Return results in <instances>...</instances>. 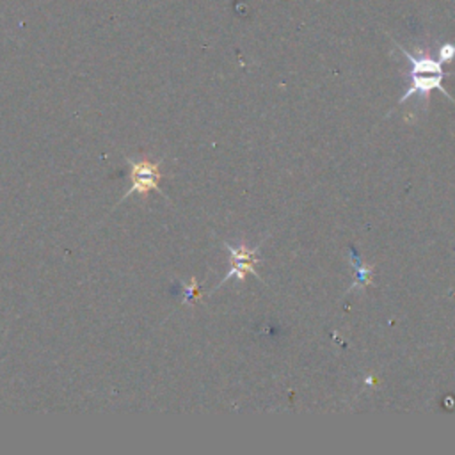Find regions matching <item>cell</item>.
<instances>
[{"label":"cell","instance_id":"obj_3","mask_svg":"<svg viewBox=\"0 0 455 455\" xmlns=\"http://www.w3.org/2000/svg\"><path fill=\"white\" fill-rule=\"evenodd\" d=\"M443 76H446V73H411V87L407 89V92L400 98V103L407 101L412 94H419V96H427L432 89H439L441 92H444L448 98L450 94L443 89L441 80ZM451 100V98H450Z\"/></svg>","mask_w":455,"mask_h":455},{"label":"cell","instance_id":"obj_1","mask_svg":"<svg viewBox=\"0 0 455 455\" xmlns=\"http://www.w3.org/2000/svg\"><path fill=\"white\" fill-rule=\"evenodd\" d=\"M126 162L130 165V185L132 187L121 196L117 204H121L123 201H126L133 194H148L149 190H158V192L164 194V190L158 185L160 180H162L160 162L132 160V158H126Z\"/></svg>","mask_w":455,"mask_h":455},{"label":"cell","instance_id":"obj_4","mask_svg":"<svg viewBox=\"0 0 455 455\" xmlns=\"http://www.w3.org/2000/svg\"><path fill=\"white\" fill-rule=\"evenodd\" d=\"M350 254H352V256H350V258H352V263H354V267H355V270H357V275H355V283H357V286L361 288V286H364V283H368V277H370L371 270L361 265V261H359L357 254H354V251H352Z\"/></svg>","mask_w":455,"mask_h":455},{"label":"cell","instance_id":"obj_5","mask_svg":"<svg viewBox=\"0 0 455 455\" xmlns=\"http://www.w3.org/2000/svg\"><path fill=\"white\" fill-rule=\"evenodd\" d=\"M199 297V284L197 281L192 277L188 284H185V295H183V304H196Z\"/></svg>","mask_w":455,"mask_h":455},{"label":"cell","instance_id":"obj_2","mask_svg":"<svg viewBox=\"0 0 455 455\" xmlns=\"http://www.w3.org/2000/svg\"><path fill=\"white\" fill-rule=\"evenodd\" d=\"M222 245H224V247L228 249V252H229V272L219 281V284H215V288H213L212 291L219 290L226 281H229V279H233V277H235L236 281H243L247 274H254L256 277H259L258 272L254 270L256 263L261 261V259L258 258L259 245H256V247H247V245H243V243H240V245H231V243H228V242H224Z\"/></svg>","mask_w":455,"mask_h":455},{"label":"cell","instance_id":"obj_6","mask_svg":"<svg viewBox=\"0 0 455 455\" xmlns=\"http://www.w3.org/2000/svg\"><path fill=\"white\" fill-rule=\"evenodd\" d=\"M453 57H455V46L450 44V43L443 44L441 50H439V60H441V62H448V60H451Z\"/></svg>","mask_w":455,"mask_h":455}]
</instances>
